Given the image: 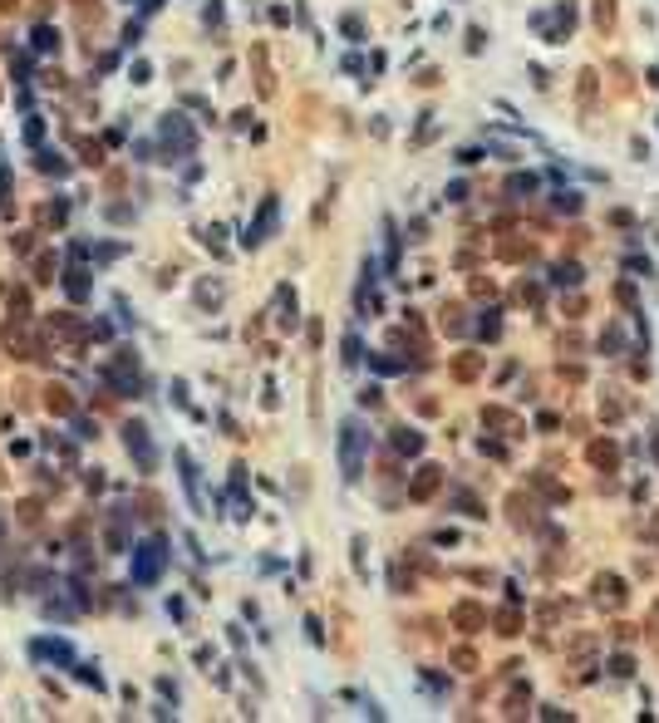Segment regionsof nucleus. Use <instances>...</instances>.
I'll list each match as a JSON object with an SVG mask.
<instances>
[{"instance_id": "obj_1", "label": "nucleus", "mask_w": 659, "mask_h": 723, "mask_svg": "<svg viewBox=\"0 0 659 723\" xmlns=\"http://www.w3.org/2000/svg\"><path fill=\"white\" fill-rule=\"evenodd\" d=\"M340 468H345V482H359V473H364V428L359 423L340 428Z\"/></svg>"}, {"instance_id": "obj_2", "label": "nucleus", "mask_w": 659, "mask_h": 723, "mask_svg": "<svg viewBox=\"0 0 659 723\" xmlns=\"http://www.w3.org/2000/svg\"><path fill=\"white\" fill-rule=\"evenodd\" d=\"M162 566H168V546H162L157 536L133 551V581H138V586H153V581L162 576Z\"/></svg>"}, {"instance_id": "obj_3", "label": "nucleus", "mask_w": 659, "mask_h": 723, "mask_svg": "<svg viewBox=\"0 0 659 723\" xmlns=\"http://www.w3.org/2000/svg\"><path fill=\"white\" fill-rule=\"evenodd\" d=\"M438 482H443V468L428 463V468H418V477L409 482V497H413V502H428V497L438 492Z\"/></svg>"}, {"instance_id": "obj_4", "label": "nucleus", "mask_w": 659, "mask_h": 723, "mask_svg": "<svg viewBox=\"0 0 659 723\" xmlns=\"http://www.w3.org/2000/svg\"><path fill=\"white\" fill-rule=\"evenodd\" d=\"M271 232H276V197H266V202H261V216L251 221V232H246V241H251V246H261V241H266Z\"/></svg>"}, {"instance_id": "obj_5", "label": "nucleus", "mask_w": 659, "mask_h": 723, "mask_svg": "<svg viewBox=\"0 0 659 723\" xmlns=\"http://www.w3.org/2000/svg\"><path fill=\"white\" fill-rule=\"evenodd\" d=\"M595 600L610 605V610H620V605H625V581H620V576H595Z\"/></svg>"}, {"instance_id": "obj_6", "label": "nucleus", "mask_w": 659, "mask_h": 723, "mask_svg": "<svg viewBox=\"0 0 659 723\" xmlns=\"http://www.w3.org/2000/svg\"><path fill=\"white\" fill-rule=\"evenodd\" d=\"M585 458H590V463H595L600 473H615V463H620V448H615L610 438H595L590 448H585Z\"/></svg>"}, {"instance_id": "obj_7", "label": "nucleus", "mask_w": 659, "mask_h": 723, "mask_svg": "<svg viewBox=\"0 0 659 723\" xmlns=\"http://www.w3.org/2000/svg\"><path fill=\"white\" fill-rule=\"evenodd\" d=\"M162 138H168V143H173L178 153H192V128H187V124H182L178 114H173L168 124H162Z\"/></svg>"}, {"instance_id": "obj_8", "label": "nucleus", "mask_w": 659, "mask_h": 723, "mask_svg": "<svg viewBox=\"0 0 659 723\" xmlns=\"http://www.w3.org/2000/svg\"><path fill=\"white\" fill-rule=\"evenodd\" d=\"M128 453H138V463L153 468V448H148V428L143 423H128Z\"/></svg>"}, {"instance_id": "obj_9", "label": "nucleus", "mask_w": 659, "mask_h": 723, "mask_svg": "<svg viewBox=\"0 0 659 723\" xmlns=\"http://www.w3.org/2000/svg\"><path fill=\"white\" fill-rule=\"evenodd\" d=\"M35 654H40V659H65V664L74 659V649H69L65 640H35Z\"/></svg>"}, {"instance_id": "obj_10", "label": "nucleus", "mask_w": 659, "mask_h": 723, "mask_svg": "<svg viewBox=\"0 0 659 723\" xmlns=\"http://www.w3.org/2000/svg\"><path fill=\"white\" fill-rule=\"evenodd\" d=\"M453 620H458L463 630H482V625H487V615H482V610H477V605H468V600H463V605L453 610Z\"/></svg>"}, {"instance_id": "obj_11", "label": "nucleus", "mask_w": 659, "mask_h": 723, "mask_svg": "<svg viewBox=\"0 0 659 723\" xmlns=\"http://www.w3.org/2000/svg\"><path fill=\"white\" fill-rule=\"evenodd\" d=\"M482 423H487V428H502V433H507V438H512V433H517V418H512V414H507V409H482Z\"/></svg>"}, {"instance_id": "obj_12", "label": "nucleus", "mask_w": 659, "mask_h": 723, "mask_svg": "<svg viewBox=\"0 0 659 723\" xmlns=\"http://www.w3.org/2000/svg\"><path fill=\"white\" fill-rule=\"evenodd\" d=\"M178 468H182V482H187L192 507H202V492H197V468H192V458H187V453H178Z\"/></svg>"}, {"instance_id": "obj_13", "label": "nucleus", "mask_w": 659, "mask_h": 723, "mask_svg": "<svg viewBox=\"0 0 659 723\" xmlns=\"http://www.w3.org/2000/svg\"><path fill=\"white\" fill-rule=\"evenodd\" d=\"M595 30H615V0H595Z\"/></svg>"}, {"instance_id": "obj_14", "label": "nucleus", "mask_w": 659, "mask_h": 723, "mask_svg": "<svg viewBox=\"0 0 659 723\" xmlns=\"http://www.w3.org/2000/svg\"><path fill=\"white\" fill-rule=\"evenodd\" d=\"M394 448H399V453H418V448H423V438H418V433H409V428H399V433H394Z\"/></svg>"}, {"instance_id": "obj_15", "label": "nucleus", "mask_w": 659, "mask_h": 723, "mask_svg": "<svg viewBox=\"0 0 659 723\" xmlns=\"http://www.w3.org/2000/svg\"><path fill=\"white\" fill-rule=\"evenodd\" d=\"M497 635H522V615L517 610H502L497 615Z\"/></svg>"}, {"instance_id": "obj_16", "label": "nucleus", "mask_w": 659, "mask_h": 723, "mask_svg": "<svg viewBox=\"0 0 659 723\" xmlns=\"http://www.w3.org/2000/svg\"><path fill=\"white\" fill-rule=\"evenodd\" d=\"M576 89H581V103H585V108H590V103H595V69H585V74H581V84H576Z\"/></svg>"}, {"instance_id": "obj_17", "label": "nucleus", "mask_w": 659, "mask_h": 723, "mask_svg": "<svg viewBox=\"0 0 659 723\" xmlns=\"http://www.w3.org/2000/svg\"><path fill=\"white\" fill-rule=\"evenodd\" d=\"M610 674H615V679H630V674H635V659H630V654H615V659H610Z\"/></svg>"}, {"instance_id": "obj_18", "label": "nucleus", "mask_w": 659, "mask_h": 723, "mask_svg": "<svg viewBox=\"0 0 659 723\" xmlns=\"http://www.w3.org/2000/svg\"><path fill=\"white\" fill-rule=\"evenodd\" d=\"M556 281H561V286H576V281H581V266H576V261H571V266H556Z\"/></svg>"}, {"instance_id": "obj_19", "label": "nucleus", "mask_w": 659, "mask_h": 723, "mask_svg": "<svg viewBox=\"0 0 659 723\" xmlns=\"http://www.w3.org/2000/svg\"><path fill=\"white\" fill-rule=\"evenodd\" d=\"M453 374H458V379H472V374H477V359H472V355H468V359H458V364H453Z\"/></svg>"}, {"instance_id": "obj_20", "label": "nucleus", "mask_w": 659, "mask_h": 723, "mask_svg": "<svg viewBox=\"0 0 659 723\" xmlns=\"http://www.w3.org/2000/svg\"><path fill=\"white\" fill-rule=\"evenodd\" d=\"M615 300H620V305H635V286L620 281V286H615Z\"/></svg>"}, {"instance_id": "obj_21", "label": "nucleus", "mask_w": 659, "mask_h": 723, "mask_svg": "<svg viewBox=\"0 0 659 723\" xmlns=\"http://www.w3.org/2000/svg\"><path fill=\"white\" fill-rule=\"evenodd\" d=\"M345 364H359V335L345 340Z\"/></svg>"}, {"instance_id": "obj_22", "label": "nucleus", "mask_w": 659, "mask_h": 723, "mask_svg": "<svg viewBox=\"0 0 659 723\" xmlns=\"http://www.w3.org/2000/svg\"><path fill=\"white\" fill-rule=\"evenodd\" d=\"M477 330H482V335H497V310H487V315H482V325H477Z\"/></svg>"}, {"instance_id": "obj_23", "label": "nucleus", "mask_w": 659, "mask_h": 723, "mask_svg": "<svg viewBox=\"0 0 659 723\" xmlns=\"http://www.w3.org/2000/svg\"><path fill=\"white\" fill-rule=\"evenodd\" d=\"M507 187H512V192H531V187H536V182H531V178H522V173H517V178H512V182H507Z\"/></svg>"}, {"instance_id": "obj_24", "label": "nucleus", "mask_w": 659, "mask_h": 723, "mask_svg": "<svg viewBox=\"0 0 659 723\" xmlns=\"http://www.w3.org/2000/svg\"><path fill=\"white\" fill-rule=\"evenodd\" d=\"M654 458H659V433H654Z\"/></svg>"}]
</instances>
